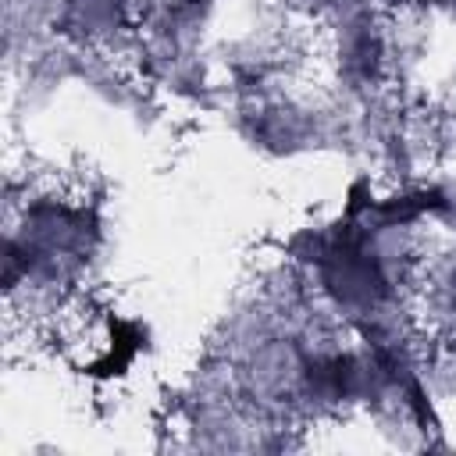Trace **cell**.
<instances>
[{"label":"cell","mask_w":456,"mask_h":456,"mask_svg":"<svg viewBox=\"0 0 456 456\" xmlns=\"http://www.w3.org/2000/svg\"><path fill=\"white\" fill-rule=\"evenodd\" d=\"M100 224L82 196L50 189L25 192L7 214V296L32 289L36 296H61L86 274Z\"/></svg>","instance_id":"obj_1"}]
</instances>
